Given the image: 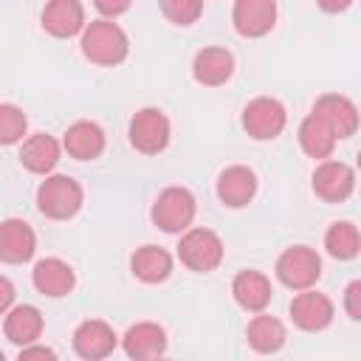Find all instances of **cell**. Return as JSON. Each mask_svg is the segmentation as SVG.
<instances>
[{"instance_id": "1", "label": "cell", "mask_w": 361, "mask_h": 361, "mask_svg": "<svg viewBox=\"0 0 361 361\" xmlns=\"http://www.w3.org/2000/svg\"><path fill=\"white\" fill-rule=\"evenodd\" d=\"M82 54L85 59H90L93 65L102 68H113L121 65L130 54V39L121 31V25H116L113 20H93L82 28Z\"/></svg>"}, {"instance_id": "2", "label": "cell", "mask_w": 361, "mask_h": 361, "mask_svg": "<svg viewBox=\"0 0 361 361\" xmlns=\"http://www.w3.org/2000/svg\"><path fill=\"white\" fill-rule=\"evenodd\" d=\"M85 203V192L79 180L71 175H45V180L37 189V209L48 220H71L79 214Z\"/></svg>"}, {"instance_id": "3", "label": "cell", "mask_w": 361, "mask_h": 361, "mask_svg": "<svg viewBox=\"0 0 361 361\" xmlns=\"http://www.w3.org/2000/svg\"><path fill=\"white\" fill-rule=\"evenodd\" d=\"M195 212H197V203H195V195L183 186H166L155 203H152V223L166 231V234H180L192 226L195 220Z\"/></svg>"}, {"instance_id": "4", "label": "cell", "mask_w": 361, "mask_h": 361, "mask_svg": "<svg viewBox=\"0 0 361 361\" xmlns=\"http://www.w3.org/2000/svg\"><path fill=\"white\" fill-rule=\"evenodd\" d=\"M223 240L212 228H186L180 231L178 243V259L197 274H209L223 262Z\"/></svg>"}, {"instance_id": "5", "label": "cell", "mask_w": 361, "mask_h": 361, "mask_svg": "<svg viewBox=\"0 0 361 361\" xmlns=\"http://www.w3.org/2000/svg\"><path fill=\"white\" fill-rule=\"evenodd\" d=\"M276 279L290 288V290H305V288H313L322 276V259L313 248L307 245H293V248H285L276 259Z\"/></svg>"}, {"instance_id": "6", "label": "cell", "mask_w": 361, "mask_h": 361, "mask_svg": "<svg viewBox=\"0 0 361 361\" xmlns=\"http://www.w3.org/2000/svg\"><path fill=\"white\" fill-rule=\"evenodd\" d=\"M130 144L141 152V155H158L166 149L169 144V118L164 110L158 107H141L133 118H130Z\"/></svg>"}, {"instance_id": "7", "label": "cell", "mask_w": 361, "mask_h": 361, "mask_svg": "<svg viewBox=\"0 0 361 361\" xmlns=\"http://www.w3.org/2000/svg\"><path fill=\"white\" fill-rule=\"evenodd\" d=\"M285 124H288V110H285V104L279 99L257 96L243 110V130L257 141L276 138L285 130Z\"/></svg>"}, {"instance_id": "8", "label": "cell", "mask_w": 361, "mask_h": 361, "mask_svg": "<svg viewBox=\"0 0 361 361\" xmlns=\"http://www.w3.org/2000/svg\"><path fill=\"white\" fill-rule=\"evenodd\" d=\"M290 319L299 330L305 333H319L324 327L333 324V316H336V307L330 302V296L313 290V288H305L299 290L293 299H290Z\"/></svg>"}, {"instance_id": "9", "label": "cell", "mask_w": 361, "mask_h": 361, "mask_svg": "<svg viewBox=\"0 0 361 361\" xmlns=\"http://www.w3.org/2000/svg\"><path fill=\"white\" fill-rule=\"evenodd\" d=\"M353 189H355V172H353L350 164L333 161V158L319 161V166L313 172L316 197H322L324 203H341L353 195Z\"/></svg>"}, {"instance_id": "10", "label": "cell", "mask_w": 361, "mask_h": 361, "mask_svg": "<svg viewBox=\"0 0 361 361\" xmlns=\"http://www.w3.org/2000/svg\"><path fill=\"white\" fill-rule=\"evenodd\" d=\"M231 23L245 39L265 37L276 25V0H234Z\"/></svg>"}, {"instance_id": "11", "label": "cell", "mask_w": 361, "mask_h": 361, "mask_svg": "<svg viewBox=\"0 0 361 361\" xmlns=\"http://www.w3.org/2000/svg\"><path fill=\"white\" fill-rule=\"evenodd\" d=\"M118 344L116 330L102 322V319H85L76 330H73V350L79 358L85 361H99L107 358Z\"/></svg>"}, {"instance_id": "12", "label": "cell", "mask_w": 361, "mask_h": 361, "mask_svg": "<svg viewBox=\"0 0 361 361\" xmlns=\"http://www.w3.org/2000/svg\"><path fill=\"white\" fill-rule=\"evenodd\" d=\"M34 251H37V234L25 220L8 217L0 223V262L23 265L34 257Z\"/></svg>"}, {"instance_id": "13", "label": "cell", "mask_w": 361, "mask_h": 361, "mask_svg": "<svg viewBox=\"0 0 361 361\" xmlns=\"http://www.w3.org/2000/svg\"><path fill=\"white\" fill-rule=\"evenodd\" d=\"M313 113L333 130L336 138H350L358 130V107L341 93H324L316 99Z\"/></svg>"}, {"instance_id": "14", "label": "cell", "mask_w": 361, "mask_h": 361, "mask_svg": "<svg viewBox=\"0 0 361 361\" xmlns=\"http://www.w3.org/2000/svg\"><path fill=\"white\" fill-rule=\"evenodd\" d=\"M257 195V175L254 169L243 166V164H234V166H226L217 178V197L223 206L228 209H243L254 200Z\"/></svg>"}, {"instance_id": "15", "label": "cell", "mask_w": 361, "mask_h": 361, "mask_svg": "<svg viewBox=\"0 0 361 361\" xmlns=\"http://www.w3.org/2000/svg\"><path fill=\"white\" fill-rule=\"evenodd\" d=\"M31 282H34V288H37L42 296L59 299V296H68V293L73 290L76 274H73V268H71L65 259H59V257H45V259H39V262L34 265Z\"/></svg>"}, {"instance_id": "16", "label": "cell", "mask_w": 361, "mask_h": 361, "mask_svg": "<svg viewBox=\"0 0 361 361\" xmlns=\"http://www.w3.org/2000/svg\"><path fill=\"white\" fill-rule=\"evenodd\" d=\"M42 28L56 39H71L85 28V8L79 0H48L42 8Z\"/></svg>"}, {"instance_id": "17", "label": "cell", "mask_w": 361, "mask_h": 361, "mask_svg": "<svg viewBox=\"0 0 361 361\" xmlns=\"http://www.w3.org/2000/svg\"><path fill=\"white\" fill-rule=\"evenodd\" d=\"M231 296L234 302L245 310V313H259L271 305V296H274V288H271V279L262 274V271H254V268H245L234 276L231 282Z\"/></svg>"}, {"instance_id": "18", "label": "cell", "mask_w": 361, "mask_h": 361, "mask_svg": "<svg viewBox=\"0 0 361 361\" xmlns=\"http://www.w3.org/2000/svg\"><path fill=\"white\" fill-rule=\"evenodd\" d=\"M121 347L135 361H149L166 353V330L155 322H138L121 336Z\"/></svg>"}, {"instance_id": "19", "label": "cell", "mask_w": 361, "mask_h": 361, "mask_svg": "<svg viewBox=\"0 0 361 361\" xmlns=\"http://www.w3.org/2000/svg\"><path fill=\"white\" fill-rule=\"evenodd\" d=\"M231 73H234V56L226 48L212 45V48L197 51L192 59V76L203 87H220L231 79Z\"/></svg>"}, {"instance_id": "20", "label": "cell", "mask_w": 361, "mask_h": 361, "mask_svg": "<svg viewBox=\"0 0 361 361\" xmlns=\"http://www.w3.org/2000/svg\"><path fill=\"white\" fill-rule=\"evenodd\" d=\"M104 144H107L104 130L96 121H87V118L73 121L65 130V138H62V149L71 158H76V161H93V158H99L104 152Z\"/></svg>"}, {"instance_id": "21", "label": "cell", "mask_w": 361, "mask_h": 361, "mask_svg": "<svg viewBox=\"0 0 361 361\" xmlns=\"http://www.w3.org/2000/svg\"><path fill=\"white\" fill-rule=\"evenodd\" d=\"M62 144L48 133H34L20 144V164L34 175H51L59 164Z\"/></svg>"}, {"instance_id": "22", "label": "cell", "mask_w": 361, "mask_h": 361, "mask_svg": "<svg viewBox=\"0 0 361 361\" xmlns=\"http://www.w3.org/2000/svg\"><path fill=\"white\" fill-rule=\"evenodd\" d=\"M130 271L147 285H158L172 274V254L161 245H141L130 257Z\"/></svg>"}, {"instance_id": "23", "label": "cell", "mask_w": 361, "mask_h": 361, "mask_svg": "<svg viewBox=\"0 0 361 361\" xmlns=\"http://www.w3.org/2000/svg\"><path fill=\"white\" fill-rule=\"evenodd\" d=\"M42 313L34 307V305H11L6 310V322H3V330H6V338L17 347H25L31 341H37L42 336Z\"/></svg>"}, {"instance_id": "24", "label": "cell", "mask_w": 361, "mask_h": 361, "mask_svg": "<svg viewBox=\"0 0 361 361\" xmlns=\"http://www.w3.org/2000/svg\"><path fill=\"white\" fill-rule=\"evenodd\" d=\"M245 338L248 344L257 350V353H276L285 347V324L276 319V316H268L265 310H259L251 322H248V330H245Z\"/></svg>"}, {"instance_id": "25", "label": "cell", "mask_w": 361, "mask_h": 361, "mask_svg": "<svg viewBox=\"0 0 361 361\" xmlns=\"http://www.w3.org/2000/svg\"><path fill=\"white\" fill-rule=\"evenodd\" d=\"M336 135H333V130L316 116V113H310L302 124H299V147L310 155V158H316V161H324V158H330L333 155V149H336Z\"/></svg>"}, {"instance_id": "26", "label": "cell", "mask_w": 361, "mask_h": 361, "mask_svg": "<svg viewBox=\"0 0 361 361\" xmlns=\"http://www.w3.org/2000/svg\"><path fill=\"white\" fill-rule=\"evenodd\" d=\"M324 248L333 259H355L358 251H361V237H358V228L350 223V220H341V223H333L324 234Z\"/></svg>"}, {"instance_id": "27", "label": "cell", "mask_w": 361, "mask_h": 361, "mask_svg": "<svg viewBox=\"0 0 361 361\" xmlns=\"http://www.w3.org/2000/svg\"><path fill=\"white\" fill-rule=\"evenodd\" d=\"M28 130V118L17 104H0V147L23 141Z\"/></svg>"}, {"instance_id": "28", "label": "cell", "mask_w": 361, "mask_h": 361, "mask_svg": "<svg viewBox=\"0 0 361 361\" xmlns=\"http://www.w3.org/2000/svg\"><path fill=\"white\" fill-rule=\"evenodd\" d=\"M161 14L175 25H192L203 14V0H158Z\"/></svg>"}, {"instance_id": "29", "label": "cell", "mask_w": 361, "mask_h": 361, "mask_svg": "<svg viewBox=\"0 0 361 361\" xmlns=\"http://www.w3.org/2000/svg\"><path fill=\"white\" fill-rule=\"evenodd\" d=\"M344 310H347V316L353 322L361 319V282L358 279H353L347 285V290H344Z\"/></svg>"}, {"instance_id": "30", "label": "cell", "mask_w": 361, "mask_h": 361, "mask_svg": "<svg viewBox=\"0 0 361 361\" xmlns=\"http://www.w3.org/2000/svg\"><path fill=\"white\" fill-rule=\"evenodd\" d=\"M130 3H133V0H93V6L99 8V14H104L107 20L124 14V11L130 8Z\"/></svg>"}, {"instance_id": "31", "label": "cell", "mask_w": 361, "mask_h": 361, "mask_svg": "<svg viewBox=\"0 0 361 361\" xmlns=\"http://www.w3.org/2000/svg\"><path fill=\"white\" fill-rule=\"evenodd\" d=\"M17 358H20V361H28V358H48V361H54V358H56V353H54L51 347H42V344H37V341H31V344H25V347H20V353H17Z\"/></svg>"}, {"instance_id": "32", "label": "cell", "mask_w": 361, "mask_h": 361, "mask_svg": "<svg viewBox=\"0 0 361 361\" xmlns=\"http://www.w3.org/2000/svg\"><path fill=\"white\" fill-rule=\"evenodd\" d=\"M14 305V285L8 276H0V316Z\"/></svg>"}, {"instance_id": "33", "label": "cell", "mask_w": 361, "mask_h": 361, "mask_svg": "<svg viewBox=\"0 0 361 361\" xmlns=\"http://www.w3.org/2000/svg\"><path fill=\"white\" fill-rule=\"evenodd\" d=\"M316 3H319V8L327 11V14H338V11H347V8L353 6V0H316Z\"/></svg>"}, {"instance_id": "34", "label": "cell", "mask_w": 361, "mask_h": 361, "mask_svg": "<svg viewBox=\"0 0 361 361\" xmlns=\"http://www.w3.org/2000/svg\"><path fill=\"white\" fill-rule=\"evenodd\" d=\"M0 361H3V353H0Z\"/></svg>"}]
</instances>
